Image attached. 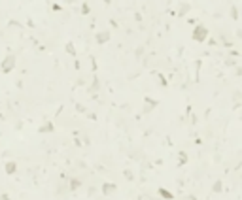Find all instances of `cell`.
Segmentation results:
<instances>
[{
	"label": "cell",
	"instance_id": "6da1fadb",
	"mask_svg": "<svg viewBox=\"0 0 242 200\" xmlns=\"http://www.w3.org/2000/svg\"><path fill=\"white\" fill-rule=\"evenodd\" d=\"M208 36V30L204 29L203 25H199V26H195V30H193V38L197 40V42H203V40Z\"/></svg>",
	"mask_w": 242,
	"mask_h": 200
},
{
	"label": "cell",
	"instance_id": "7a4b0ae2",
	"mask_svg": "<svg viewBox=\"0 0 242 200\" xmlns=\"http://www.w3.org/2000/svg\"><path fill=\"white\" fill-rule=\"evenodd\" d=\"M13 66H15V55H8L2 61V70L4 72H10V70H13Z\"/></svg>",
	"mask_w": 242,
	"mask_h": 200
},
{
	"label": "cell",
	"instance_id": "3957f363",
	"mask_svg": "<svg viewBox=\"0 0 242 200\" xmlns=\"http://www.w3.org/2000/svg\"><path fill=\"white\" fill-rule=\"evenodd\" d=\"M157 106V102L155 100H150V98H146V104H144V113H150L153 108Z\"/></svg>",
	"mask_w": 242,
	"mask_h": 200
},
{
	"label": "cell",
	"instance_id": "277c9868",
	"mask_svg": "<svg viewBox=\"0 0 242 200\" xmlns=\"http://www.w3.org/2000/svg\"><path fill=\"white\" fill-rule=\"evenodd\" d=\"M114 191H115V185L114 183H104V185H102V193H104V194H110V193H114Z\"/></svg>",
	"mask_w": 242,
	"mask_h": 200
},
{
	"label": "cell",
	"instance_id": "5b68a950",
	"mask_svg": "<svg viewBox=\"0 0 242 200\" xmlns=\"http://www.w3.org/2000/svg\"><path fill=\"white\" fill-rule=\"evenodd\" d=\"M108 38H110V36H108V32H98V34H97V42H98V44L108 42Z\"/></svg>",
	"mask_w": 242,
	"mask_h": 200
},
{
	"label": "cell",
	"instance_id": "8992f818",
	"mask_svg": "<svg viewBox=\"0 0 242 200\" xmlns=\"http://www.w3.org/2000/svg\"><path fill=\"white\" fill-rule=\"evenodd\" d=\"M15 170H17V164H15V162H8V164H6V174H13Z\"/></svg>",
	"mask_w": 242,
	"mask_h": 200
},
{
	"label": "cell",
	"instance_id": "52a82bcc",
	"mask_svg": "<svg viewBox=\"0 0 242 200\" xmlns=\"http://www.w3.org/2000/svg\"><path fill=\"white\" fill-rule=\"evenodd\" d=\"M46 130H47V132H51V130H53V126H51V123H47V125H44V126H42V129H40V132H46Z\"/></svg>",
	"mask_w": 242,
	"mask_h": 200
},
{
	"label": "cell",
	"instance_id": "ba28073f",
	"mask_svg": "<svg viewBox=\"0 0 242 200\" xmlns=\"http://www.w3.org/2000/svg\"><path fill=\"white\" fill-rule=\"evenodd\" d=\"M79 187V181L78 179H72V181H70V189H78Z\"/></svg>",
	"mask_w": 242,
	"mask_h": 200
},
{
	"label": "cell",
	"instance_id": "9c48e42d",
	"mask_svg": "<svg viewBox=\"0 0 242 200\" xmlns=\"http://www.w3.org/2000/svg\"><path fill=\"white\" fill-rule=\"evenodd\" d=\"M189 8H191L189 4H182V8H180V13H185L187 10H189Z\"/></svg>",
	"mask_w": 242,
	"mask_h": 200
},
{
	"label": "cell",
	"instance_id": "30bf717a",
	"mask_svg": "<svg viewBox=\"0 0 242 200\" xmlns=\"http://www.w3.org/2000/svg\"><path fill=\"white\" fill-rule=\"evenodd\" d=\"M214 191H216V193H219V191H221V181H216V185H214Z\"/></svg>",
	"mask_w": 242,
	"mask_h": 200
},
{
	"label": "cell",
	"instance_id": "8fae6325",
	"mask_svg": "<svg viewBox=\"0 0 242 200\" xmlns=\"http://www.w3.org/2000/svg\"><path fill=\"white\" fill-rule=\"evenodd\" d=\"M161 194H163V196H167V198H172V194H170L168 191H165V189H161Z\"/></svg>",
	"mask_w": 242,
	"mask_h": 200
},
{
	"label": "cell",
	"instance_id": "7c38bea8",
	"mask_svg": "<svg viewBox=\"0 0 242 200\" xmlns=\"http://www.w3.org/2000/svg\"><path fill=\"white\" fill-rule=\"evenodd\" d=\"M66 49H68V53H72V55L76 53V51H74V45H72V44H68V45H66Z\"/></svg>",
	"mask_w": 242,
	"mask_h": 200
},
{
	"label": "cell",
	"instance_id": "4fadbf2b",
	"mask_svg": "<svg viewBox=\"0 0 242 200\" xmlns=\"http://www.w3.org/2000/svg\"><path fill=\"white\" fill-rule=\"evenodd\" d=\"M183 200H197V198H195V196H185Z\"/></svg>",
	"mask_w": 242,
	"mask_h": 200
},
{
	"label": "cell",
	"instance_id": "5bb4252c",
	"mask_svg": "<svg viewBox=\"0 0 242 200\" xmlns=\"http://www.w3.org/2000/svg\"><path fill=\"white\" fill-rule=\"evenodd\" d=\"M0 200H10V198H8L6 194H2V196H0Z\"/></svg>",
	"mask_w": 242,
	"mask_h": 200
}]
</instances>
